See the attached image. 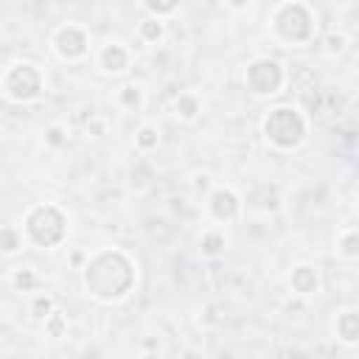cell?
<instances>
[{
    "label": "cell",
    "mask_w": 359,
    "mask_h": 359,
    "mask_svg": "<svg viewBox=\"0 0 359 359\" xmlns=\"http://www.w3.org/2000/svg\"><path fill=\"white\" fill-rule=\"evenodd\" d=\"M98 65H101V70L104 73H123L126 70V65H129V53H126V48L121 45V42H107L104 48H101V53H98Z\"/></svg>",
    "instance_id": "cell-1"
}]
</instances>
